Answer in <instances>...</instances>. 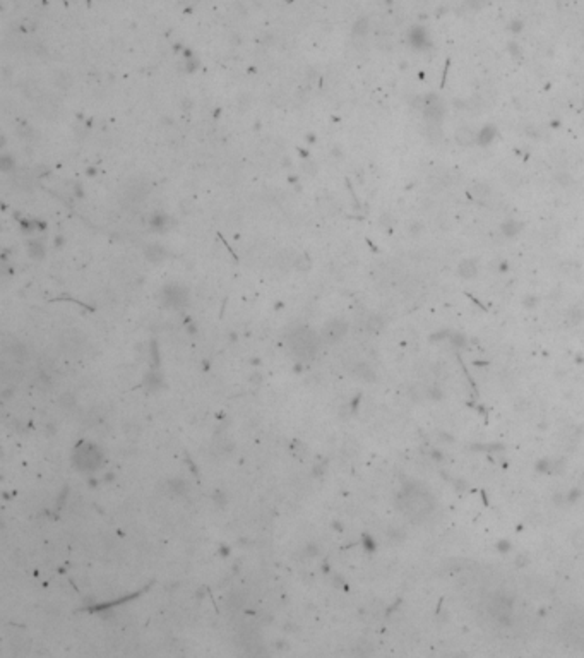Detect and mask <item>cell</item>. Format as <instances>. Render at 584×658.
<instances>
[{"mask_svg":"<svg viewBox=\"0 0 584 658\" xmlns=\"http://www.w3.org/2000/svg\"><path fill=\"white\" fill-rule=\"evenodd\" d=\"M101 461H103V455H101L100 447L93 444L79 446V449L74 453V465L83 472L96 470V468H100Z\"/></svg>","mask_w":584,"mask_h":658,"instance_id":"obj_2","label":"cell"},{"mask_svg":"<svg viewBox=\"0 0 584 658\" xmlns=\"http://www.w3.org/2000/svg\"><path fill=\"white\" fill-rule=\"evenodd\" d=\"M522 223H519V221H516V219H509V221H504L500 225V230H502V233H504L505 237H514V235H517L521 230H522Z\"/></svg>","mask_w":584,"mask_h":658,"instance_id":"obj_9","label":"cell"},{"mask_svg":"<svg viewBox=\"0 0 584 658\" xmlns=\"http://www.w3.org/2000/svg\"><path fill=\"white\" fill-rule=\"evenodd\" d=\"M476 137H478V132H475L473 129H471V127H466V125L459 127V129L456 130V134H454L456 142H458L459 146H464V147L475 144Z\"/></svg>","mask_w":584,"mask_h":658,"instance_id":"obj_6","label":"cell"},{"mask_svg":"<svg viewBox=\"0 0 584 658\" xmlns=\"http://www.w3.org/2000/svg\"><path fill=\"white\" fill-rule=\"evenodd\" d=\"M475 271H476V268L471 261H464L459 266V273L463 274V276H471V274H475Z\"/></svg>","mask_w":584,"mask_h":658,"instance_id":"obj_10","label":"cell"},{"mask_svg":"<svg viewBox=\"0 0 584 658\" xmlns=\"http://www.w3.org/2000/svg\"><path fill=\"white\" fill-rule=\"evenodd\" d=\"M290 345L291 350L295 351V355L298 359H312V356L317 355V350H319V338L312 333L309 329H298L296 333L291 334L290 338Z\"/></svg>","mask_w":584,"mask_h":658,"instance_id":"obj_1","label":"cell"},{"mask_svg":"<svg viewBox=\"0 0 584 658\" xmlns=\"http://www.w3.org/2000/svg\"><path fill=\"white\" fill-rule=\"evenodd\" d=\"M423 115L432 125H439L445 115V105L440 96L427 95L423 98Z\"/></svg>","mask_w":584,"mask_h":658,"instance_id":"obj_3","label":"cell"},{"mask_svg":"<svg viewBox=\"0 0 584 658\" xmlns=\"http://www.w3.org/2000/svg\"><path fill=\"white\" fill-rule=\"evenodd\" d=\"M495 137H497V127L488 124V125H485L483 129L478 132V137H476V144L488 146L490 142L495 139Z\"/></svg>","mask_w":584,"mask_h":658,"instance_id":"obj_8","label":"cell"},{"mask_svg":"<svg viewBox=\"0 0 584 658\" xmlns=\"http://www.w3.org/2000/svg\"><path fill=\"white\" fill-rule=\"evenodd\" d=\"M468 194H469V197L473 199V201L483 202V201H486V199L490 197V187L485 185V183H481V182H476V183H473V185L468 189Z\"/></svg>","mask_w":584,"mask_h":658,"instance_id":"obj_7","label":"cell"},{"mask_svg":"<svg viewBox=\"0 0 584 658\" xmlns=\"http://www.w3.org/2000/svg\"><path fill=\"white\" fill-rule=\"evenodd\" d=\"M163 298H165L166 305L180 307V305L185 304L187 292H185V288L180 287V285H168V287H165V290H163Z\"/></svg>","mask_w":584,"mask_h":658,"instance_id":"obj_4","label":"cell"},{"mask_svg":"<svg viewBox=\"0 0 584 658\" xmlns=\"http://www.w3.org/2000/svg\"><path fill=\"white\" fill-rule=\"evenodd\" d=\"M346 333V323H343L340 319H334L331 323H327L322 329V338L326 343H336L340 341Z\"/></svg>","mask_w":584,"mask_h":658,"instance_id":"obj_5","label":"cell"}]
</instances>
